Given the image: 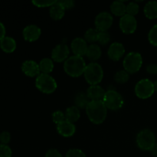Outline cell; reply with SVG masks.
I'll return each mask as SVG.
<instances>
[{
    "label": "cell",
    "instance_id": "12",
    "mask_svg": "<svg viewBox=\"0 0 157 157\" xmlns=\"http://www.w3.org/2000/svg\"><path fill=\"white\" fill-rule=\"evenodd\" d=\"M21 68L23 73L26 76L30 77V78L38 77L41 72L39 64L33 60H27V61H24L21 64Z\"/></svg>",
    "mask_w": 157,
    "mask_h": 157
},
{
    "label": "cell",
    "instance_id": "16",
    "mask_svg": "<svg viewBox=\"0 0 157 157\" xmlns=\"http://www.w3.org/2000/svg\"><path fill=\"white\" fill-rule=\"evenodd\" d=\"M57 131L64 137H71L76 131L75 125L67 121H64L57 125Z\"/></svg>",
    "mask_w": 157,
    "mask_h": 157
},
{
    "label": "cell",
    "instance_id": "6",
    "mask_svg": "<svg viewBox=\"0 0 157 157\" xmlns=\"http://www.w3.org/2000/svg\"><path fill=\"white\" fill-rule=\"evenodd\" d=\"M143 64L142 55L138 52H130L123 61L124 70L129 74H134L139 71Z\"/></svg>",
    "mask_w": 157,
    "mask_h": 157
},
{
    "label": "cell",
    "instance_id": "3",
    "mask_svg": "<svg viewBox=\"0 0 157 157\" xmlns=\"http://www.w3.org/2000/svg\"><path fill=\"white\" fill-rule=\"evenodd\" d=\"M84 76L90 86L98 85L104 78V71L98 63L91 62L86 66Z\"/></svg>",
    "mask_w": 157,
    "mask_h": 157
},
{
    "label": "cell",
    "instance_id": "35",
    "mask_svg": "<svg viewBox=\"0 0 157 157\" xmlns=\"http://www.w3.org/2000/svg\"><path fill=\"white\" fill-rule=\"evenodd\" d=\"M11 140V134L8 131H3L0 133V142L1 144H6L7 145Z\"/></svg>",
    "mask_w": 157,
    "mask_h": 157
},
{
    "label": "cell",
    "instance_id": "8",
    "mask_svg": "<svg viewBox=\"0 0 157 157\" xmlns=\"http://www.w3.org/2000/svg\"><path fill=\"white\" fill-rule=\"evenodd\" d=\"M154 84L147 78H144L136 83L135 86V94L140 99L150 98L154 94Z\"/></svg>",
    "mask_w": 157,
    "mask_h": 157
},
{
    "label": "cell",
    "instance_id": "20",
    "mask_svg": "<svg viewBox=\"0 0 157 157\" xmlns=\"http://www.w3.org/2000/svg\"><path fill=\"white\" fill-rule=\"evenodd\" d=\"M144 12L145 16L149 19H156L157 18V2H148L144 6Z\"/></svg>",
    "mask_w": 157,
    "mask_h": 157
},
{
    "label": "cell",
    "instance_id": "26",
    "mask_svg": "<svg viewBox=\"0 0 157 157\" xmlns=\"http://www.w3.org/2000/svg\"><path fill=\"white\" fill-rule=\"evenodd\" d=\"M99 31L97 29H89L86 31L84 34V40L87 42L93 44V43L98 41V36Z\"/></svg>",
    "mask_w": 157,
    "mask_h": 157
},
{
    "label": "cell",
    "instance_id": "25",
    "mask_svg": "<svg viewBox=\"0 0 157 157\" xmlns=\"http://www.w3.org/2000/svg\"><path fill=\"white\" fill-rule=\"evenodd\" d=\"M40 71L42 74L49 75L51 72H52L54 69V61L53 60L48 58H44L41 60L39 64Z\"/></svg>",
    "mask_w": 157,
    "mask_h": 157
},
{
    "label": "cell",
    "instance_id": "10",
    "mask_svg": "<svg viewBox=\"0 0 157 157\" xmlns=\"http://www.w3.org/2000/svg\"><path fill=\"white\" fill-rule=\"evenodd\" d=\"M120 29L124 34L130 35L135 32L137 28V21L134 16L130 15H124L120 19Z\"/></svg>",
    "mask_w": 157,
    "mask_h": 157
},
{
    "label": "cell",
    "instance_id": "17",
    "mask_svg": "<svg viewBox=\"0 0 157 157\" xmlns=\"http://www.w3.org/2000/svg\"><path fill=\"white\" fill-rule=\"evenodd\" d=\"M105 90L99 85H91L87 90V95L90 101H102Z\"/></svg>",
    "mask_w": 157,
    "mask_h": 157
},
{
    "label": "cell",
    "instance_id": "40",
    "mask_svg": "<svg viewBox=\"0 0 157 157\" xmlns=\"http://www.w3.org/2000/svg\"><path fill=\"white\" fill-rule=\"evenodd\" d=\"M150 152H151V154L153 155V156L157 157V143H156V144L153 146V147L152 148V150H150Z\"/></svg>",
    "mask_w": 157,
    "mask_h": 157
},
{
    "label": "cell",
    "instance_id": "41",
    "mask_svg": "<svg viewBox=\"0 0 157 157\" xmlns=\"http://www.w3.org/2000/svg\"><path fill=\"white\" fill-rule=\"evenodd\" d=\"M153 84H154V89H155V91H156L157 92V80L156 81H155L154 83H153Z\"/></svg>",
    "mask_w": 157,
    "mask_h": 157
},
{
    "label": "cell",
    "instance_id": "33",
    "mask_svg": "<svg viewBox=\"0 0 157 157\" xmlns=\"http://www.w3.org/2000/svg\"><path fill=\"white\" fill-rule=\"evenodd\" d=\"M12 149L6 144H0V157H12Z\"/></svg>",
    "mask_w": 157,
    "mask_h": 157
},
{
    "label": "cell",
    "instance_id": "2",
    "mask_svg": "<svg viewBox=\"0 0 157 157\" xmlns=\"http://www.w3.org/2000/svg\"><path fill=\"white\" fill-rule=\"evenodd\" d=\"M86 66L87 64L82 57L73 55L64 61V70L69 76L78 78L84 75Z\"/></svg>",
    "mask_w": 157,
    "mask_h": 157
},
{
    "label": "cell",
    "instance_id": "38",
    "mask_svg": "<svg viewBox=\"0 0 157 157\" xmlns=\"http://www.w3.org/2000/svg\"><path fill=\"white\" fill-rule=\"evenodd\" d=\"M146 69L150 75H157V64H149Z\"/></svg>",
    "mask_w": 157,
    "mask_h": 157
},
{
    "label": "cell",
    "instance_id": "32",
    "mask_svg": "<svg viewBox=\"0 0 157 157\" xmlns=\"http://www.w3.org/2000/svg\"><path fill=\"white\" fill-rule=\"evenodd\" d=\"M57 2V1H49V0H34L32 1V4L35 6H37L38 8H44V7H51L54 4Z\"/></svg>",
    "mask_w": 157,
    "mask_h": 157
},
{
    "label": "cell",
    "instance_id": "9",
    "mask_svg": "<svg viewBox=\"0 0 157 157\" xmlns=\"http://www.w3.org/2000/svg\"><path fill=\"white\" fill-rule=\"evenodd\" d=\"M113 18L111 14L107 12H100L96 16L94 25L99 32H107L113 24Z\"/></svg>",
    "mask_w": 157,
    "mask_h": 157
},
{
    "label": "cell",
    "instance_id": "5",
    "mask_svg": "<svg viewBox=\"0 0 157 157\" xmlns=\"http://www.w3.org/2000/svg\"><path fill=\"white\" fill-rule=\"evenodd\" d=\"M136 144L140 150L150 151L156 144V136L150 129H144L140 131L136 136Z\"/></svg>",
    "mask_w": 157,
    "mask_h": 157
},
{
    "label": "cell",
    "instance_id": "30",
    "mask_svg": "<svg viewBox=\"0 0 157 157\" xmlns=\"http://www.w3.org/2000/svg\"><path fill=\"white\" fill-rule=\"evenodd\" d=\"M140 7L136 2H130L126 7V14L134 16L139 12Z\"/></svg>",
    "mask_w": 157,
    "mask_h": 157
},
{
    "label": "cell",
    "instance_id": "27",
    "mask_svg": "<svg viewBox=\"0 0 157 157\" xmlns=\"http://www.w3.org/2000/svg\"><path fill=\"white\" fill-rule=\"evenodd\" d=\"M129 78H130L129 73L126 71L125 70L119 71L114 75L115 81L117 82L118 84H124V83L127 82Z\"/></svg>",
    "mask_w": 157,
    "mask_h": 157
},
{
    "label": "cell",
    "instance_id": "11",
    "mask_svg": "<svg viewBox=\"0 0 157 157\" xmlns=\"http://www.w3.org/2000/svg\"><path fill=\"white\" fill-rule=\"evenodd\" d=\"M69 48L65 44H59L55 46L52 52V59L55 62L65 61L68 58Z\"/></svg>",
    "mask_w": 157,
    "mask_h": 157
},
{
    "label": "cell",
    "instance_id": "15",
    "mask_svg": "<svg viewBox=\"0 0 157 157\" xmlns=\"http://www.w3.org/2000/svg\"><path fill=\"white\" fill-rule=\"evenodd\" d=\"M41 30L38 26L35 25H29L23 29V38L25 41L33 42L37 41L41 36Z\"/></svg>",
    "mask_w": 157,
    "mask_h": 157
},
{
    "label": "cell",
    "instance_id": "34",
    "mask_svg": "<svg viewBox=\"0 0 157 157\" xmlns=\"http://www.w3.org/2000/svg\"><path fill=\"white\" fill-rule=\"evenodd\" d=\"M65 157H87L85 153L79 149H71L66 153Z\"/></svg>",
    "mask_w": 157,
    "mask_h": 157
},
{
    "label": "cell",
    "instance_id": "31",
    "mask_svg": "<svg viewBox=\"0 0 157 157\" xmlns=\"http://www.w3.org/2000/svg\"><path fill=\"white\" fill-rule=\"evenodd\" d=\"M52 117L53 122L55 123V124H56L57 125L59 124L60 123L66 121L65 114H64L62 111H61V110H57V111L54 112L52 115Z\"/></svg>",
    "mask_w": 157,
    "mask_h": 157
},
{
    "label": "cell",
    "instance_id": "28",
    "mask_svg": "<svg viewBox=\"0 0 157 157\" xmlns=\"http://www.w3.org/2000/svg\"><path fill=\"white\" fill-rule=\"evenodd\" d=\"M110 41V35L108 32H99L98 41L101 45H107Z\"/></svg>",
    "mask_w": 157,
    "mask_h": 157
},
{
    "label": "cell",
    "instance_id": "22",
    "mask_svg": "<svg viewBox=\"0 0 157 157\" xmlns=\"http://www.w3.org/2000/svg\"><path fill=\"white\" fill-rule=\"evenodd\" d=\"M64 114H65L66 121H69L72 124L77 122L81 117L79 108H78L76 106H72V107L67 108Z\"/></svg>",
    "mask_w": 157,
    "mask_h": 157
},
{
    "label": "cell",
    "instance_id": "39",
    "mask_svg": "<svg viewBox=\"0 0 157 157\" xmlns=\"http://www.w3.org/2000/svg\"><path fill=\"white\" fill-rule=\"evenodd\" d=\"M6 37V28L4 25L0 21V41Z\"/></svg>",
    "mask_w": 157,
    "mask_h": 157
},
{
    "label": "cell",
    "instance_id": "1",
    "mask_svg": "<svg viewBox=\"0 0 157 157\" xmlns=\"http://www.w3.org/2000/svg\"><path fill=\"white\" fill-rule=\"evenodd\" d=\"M107 109L102 101H90L86 107L87 117L94 124H101L107 117Z\"/></svg>",
    "mask_w": 157,
    "mask_h": 157
},
{
    "label": "cell",
    "instance_id": "7",
    "mask_svg": "<svg viewBox=\"0 0 157 157\" xmlns=\"http://www.w3.org/2000/svg\"><path fill=\"white\" fill-rule=\"evenodd\" d=\"M102 101L107 109H110L111 110H119L124 104L123 97L115 90H108L106 91Z\"/></svg>",
    "mask_w": 157,
    "mask_h": 157
},
{
    "label": "cell",
    "instance_id": "13",
    "mask_svg": "<svg viewBox=\"0 0 157 157\" xmlns=\"http://www.w3.org/2000/svg\"><path fill=\"white\" fill-rule=\"evenodd\" d=\"M71 48L72 52L76 56L82 57L86 55L87 51L88 45L87 44V41L82 38H75L73 39L71 44Z\"/></svg>",
    "mask_w": 157,
    "mask_h": 157
},
{
    "label": "cell",
    "instance_id": "14",
    "mask_svg": "<svg viewBox=\"0 0 157 157\" xmlns=\"http://www.w3.org/2000/svg\"><path fill=\"white\" fill-rule=\"evenodd\" d=\"M125 53V48L124 44L120 42H113L109 47L107 55L109 58L113 61H118L121 59Z\"/></svg>",
    "mask_w": 157,
    "mask_h": 157
},
{
    "label": "cell",
    "instance_id": "36",
    "mask_svg": "<svg viewBox=\"0 0 157 157\" xmlns=\"http://www.w3.org/2000/svg\"><path fill=\"white\" fill-rule=\"evenodd\" d=\"M58 2L61 5V6L64 7V9H70L71 8H73L75 6V2L72 0H64V1H58Z\"/></svg>",
    "mask_w": 157,
    "mask_h": 157
},
{
    "label": "cell",
    "instance_id": "23",
    "mask_svg": "<svg viewBox=\"0 0 157 157\" xmlns=\"http://www.w3.org/2000/svg\"><path fill=\"white\" fill-rule=\"evenodd\" d=\"M90 100L89 99V98L87 97V93H84V92H78L76 95H75V104L78 108L81 109H86L87 106L88 105V104L90 103Z\"/></svg>",
    "mask_w": 157,
    "mask_h": 157
},
{
    "label": "cell",
    "instance_id": "29",
    "mask_svg": "<svg viewBox=\"0 0 157 157\" xmlns=\"http://www.w3.org/2000/svg\"><path fill=\"white\" fill-rule=\"evenodd\" d=\"M148 40L152 45L157 47V24L153 25L149 32Z\"/></svg>",
    "mask_w": 157,
    "mask_h": 157
},
{
    "label": "cell",
    "instance_id": "19",
    "mask_svg": "<svg viewBox=\"0 0 157 157\" xmlns=\"http://www.w3.org/2000/svg\"><path fill=\"white\" fill-rule=\"evenodd\" d=\"M0 48L6 53H12L16 49V41L12 37L6 36L0 41Z\"/></svg>",
    "mask_w": 157,
    "mask_h": 157
},
{
    "label": "cell",
    "instance_id": "24",
    "mask_svg": "<svg viewBox=\"0 0 157 157\" xmlns=\"http://www.w3.org/2000/svg\"><path fill=\"white\" fill-rule=\"evenodd\" d=\"M126 6L122 1H115L110 5V12L117 16H124L126 15Z\"/></svg>",
    "mask_w": 157,
    "mask_h": 157
},
{
    "label": "cell",
    "instance_id": "37",
    "mask_svg": "<svg viewBox=\"0 0 157 157\" xmlns=\"http://www.w3.org/2000/svg\"><path fill=\"white\" fill-rule=\"evenodd\" d=\"M44 157H63V156L58 150H55V149H50V150H48L47 153H45V156Z\"/></svg>",
    "mask_w": 157,
    "mask_h": 157
},
{
    "label": "cell",
    "instance_id": "4",
    "mask_svg": "<svg viewBox=\"0 0 157 157\" xmlns=\"http://www.w3.org/2000/svg\"><path fill=\"white\" fill-rule=\"evenodd\" d=\"M35 86L43 94H50L56 90L58 84L55 78L50 75L41 73L36 78Z\"/></svg>",
    "mask_w": 157,
    "mask_h": 157
},
{
    "label": "cell",
    "instance_id": "21",
    "mask_svg": "<svg viewBox=\"0 0 157 157\" xmlns=\"http://www.w3.org/2000/svg\"><path fill=\"white\" fill-rule=\"evenodd\" d=\"M101 49L100 48V46L97 44H90V45H88L87 51V57L88 58V59L91 61H98L101 56Z\"/></svg>",
    "mask_w": 157,
    "mask_h": 157
},
{
    "label": "cell",
    "instance_id": "18",
    "mask_svg": "<svg viewBox=\"0 0 157 157\" xmlns=\"http://www.w3.org/2000/svg\"><path fill=\"white\" fill-rule=\"evenodd\" d=\"M49 12H50L49 13H50L51 18L55 21H58V20H61V18H63V17L64 16L65 9L58 2V1H57L55 4L51 6Z\"/></svg>",
    "mask_w": 157,
    "mask_h": 157
}]
</instances>
